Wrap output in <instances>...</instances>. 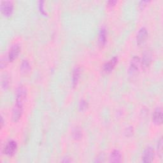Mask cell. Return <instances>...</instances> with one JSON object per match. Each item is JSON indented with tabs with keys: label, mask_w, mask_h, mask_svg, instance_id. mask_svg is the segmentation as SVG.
I'll return each instance as SVG.
<instances>
[{
	"label": "cell",
	"mask_w": 163,
	"mask_h": 163,
	"mask_svg": "<svg viewBox=\"0 0 163 163\" xmlns=\"http://www.w3.org/2000/svg\"><path fill=\"white\" fill-rule=\"evenodd\" d=\"M26 89L23 86H20L16 92V104L23 106L26 98Z\"/></svg>",
	"instance_id": "cell-1"
},
{
	"label": "cell",
	"mask_w": 163,
	"mask_h": 163,
	"mask_svg": "<svg viewBox=\"0 0 163 163\" xmlns=\"http://www.w3.org/2000/svg\"><path fill=\"white\" fill-rule=\"evenodd\" d=\"M17 148V145L14 141L8 142L4 148V153L7 156H12L14 155Z\"/></svg>",
	"instance_id": "cell-2"
},
{
	"label": "cell",
	"mask_w": 163,
	"mask_h": 163,
	"mask_svg": "<svg viewBox=\"0 0 163 163\" xmlns=\"http://www.w3.org/2000/svg\"><path fill=\"white\" fill-rule=\"evenodd\" d=\"M13 10V6L11 2H3L1 5V11L3 14L6 17H9L12 15Z\"/></svg>",
	"instance_id": "cell-3"
},
{
	"label": "cell",
	"mask_w": 163,
	"mask_h": 163,
	"mask_svg": "<svg viewBox=\"0 0 163 163\" xmlns=\"http://www.w3.org/2000/svg\"><path fill=\"white\" fill-rule=\"evenodd\" d=\"M154 158V151L152 147H148L145 149L143 156V162L145 163L152 162Z\"/></svg>",
	"instance_id": "cell-4"
},
{
	"label": "cell",
	"mask_w": 163,
	"mask_h": 163,
	"mask_svg": "<svg viewBox=\"0 0 163 163\" xmlns=\"http://www.w3.org/2000/svg\"><path fill=\"white\" fill-rule=\"evenodd\" d=\"M23 112V106L16 103L12 112V120L13 122H17L22 116Z\"/></svg>",
	"instance_id": "cell-5"
},
{
	"label": "cell",
	"mask_w": 163,
	"mask_h": 163,
	"mask_svg": "<svg viewBox=\"0 0 163 163\" xmlns=\"http://www.w3.org/2000/svg\"><path fill=\"white\" fill-rule=\"evenodd\" d=\"M20 50H21V49H20V47L18 45H13L11 48V49L9 52L8 60L10 62H12L13 61H14L17 58V57L18 56L20 52Z\"/></svg>",
	"instance_id": "cell-6"
},
{
	"label": "cell",
	"mask_w": 163,
	"mask_h": 163,
	"mask_svg": "<svg viewBox=\"0 0 163 163\" xmlns=\"http://www.w3.org/2000/svg\"><path fill=\"white\" fill-rule=\"evenodd\" d=\"M154 123L156 125H161L162 122V113L160 108H157L154 111L152 117Z\"/></svg>",
	"instance_id": "cell-7"
},
{
	"label": "cell",
	"mask_w": 163,
	"mask_h": 163,
	"mask_svg": "<svg viewBox=\"0 0 163 163\" xmlns=\"http://www.w3.org/2000/svg\"><path fill=\"white\" fill-rule=\"evenodd\" d=\"M147 36H148L147 30L145 28H142L139 30V32L137 35V44L138 45L142 44L147 38Z\"/></svg>",
	"instance_id": "cell-8"
},
{
	"label": "cell",
	"mask_w": 163,
	"mask_h": 163,
	"mask_svg": "<svg viewBox=\"0 0 163 163\" xmlns=\"http://www.w3.org/2000/svg\"><path fill=\"white\" fill-rule=\"evenodd\" d=\"M118 59L115 57L106 63L103 66V71L106 73H110L114 68L117 63Z\"/></svg>",
	"instance_id": "cell-9"
},
{
	"label": "cell",
	"mask_w": 163,
	"mask_h": 163,
	"mask_svg": "<svg viewBox=\"0 0 163 163\" xmlns=\"http://www.w3.org/2000/svg\"><path fill=\"white\" fill-rule=\"evenodd\" d=\"M140 64V61L139 58L138 57H134L131 62V64H130V70L132 72H137L138 68H139V66Z\"/></svg>",
	"instance_id": "cell-10"
},
{
	"label": "cell",
	"mask_w": 163,
	"mask_h": 163,
	"mask_svg": "<svg viewBox=\"0 0 163 163\" xmlns=\"http://www.w3.org/2000/svg\"><path fill=\"white\" fill-rule=\"evenodd\" d=\"M122 156L119 151H114L110 156V160L112 162H121Z\"/></svg>",
	"instance_id": "cell-11"
},
{
	"label": "cell",
	"mask_w": 163,
	"mask_h": 163,
	"mask_svg": "<svg viewBox=\"0 0 163 163\" xmlns=\"http://www.w3.org/2000/svg\"><path fill=\"white\" fill-rule=\"evenodd\" d=\"M152 61V57L151 54L149 52H145L143 54L142 59V65L143 68H147L150 65Z\"/></svg>",
	"instance_id": "cell-12"
},
{
	"label": "cell",
	"mask_w": 163,
	"mask_h": 163,
	"mask_svg": "<svg viewBox=\"0 0 163 163\" xmlns=\"http://www.w3.org/2000/svg\"><path fill=\"white\" fill-rule=\"evenodd\" d=\"M80 70L79 68H75V70H73V87H75L77 85L78 81L80 78Z\"/></svg>",
	"instance_id": "cell-13"
},
{
	"label": "cell",
	"mask_w": 163,
	"mask_h": 163,
	"mask_svg": "<svg viewBox=\"0 0 163 163\" xmlns=\"http://www.w3.org/2000/svg\"><path fill=\"white\" fill-rule=\"evenodd\" d=\"M106 40V31L104 28H102L100 30V34H99V43L101 46H103Z\"/></svg>",
	"instance_id": "cell-14"
},
{
	"label": "cell",
	"mask_w": 163,
	"mask_h": 163,
	"mask_svg": "<svg viewBox=\"0 0 163 163\" xmlns=\"http://www.w3.org/2000/svg\"><path fill=\"white\" fill-rule=\"evenodd\" d=\"M30 65L28 61H23L21 66V70L22 73L26 74L30 71Z\"/></svg>",
	"instance_id": "cell-15"
},
{
	"label": "cell",
	"mask_w": 163,
	"mask_h": 163,
	"mask_svg": "<svg viewBox=\"0 0 163 163\" xmlns=\"http://www.w3.org/2000/svg\"><path fill=\"white\" fill-rule=\"evenodd\" d=\"M73 136L75 140H80L82 135V133L78 129H75L73 133Z\"/></svg>",
	"instance_id": "cell-16"
},
{
	"label": "cell",
	"mask_w": 163,
	"mask_h": 163,
	"mask_svg": "<svg viewBox=\"0 0 163 163\" xmlns=\"http://www.w3.org/2000/svg\"><path fill=\"white\" fill-rule=\"evenodd\" d=\"M9 85L8 77L7 75H5L2 78V86L4 89H7Z\"/></svg>",
	"instance_id": "cell-17"
},
{
	"label": "cell",
	"mask_w": 163,
	"mask_h": 163,
	"mask_svg": "<svg viewBox=\"0 0 163 163\" xmlns=\"http://www.w3.org/2000/svg\"><path fill=\"white\" fill-rule=\"evenodd\" d=\"M79 107H80V109L81 110H84L86 109L87 107V103L86 101H84V100L81 101V102L80 103V106H79Z\"/></svg>",
	"instance_id": "cell-18"
},
{
	"label": "cell",
	"mask_w": 163,
	"mask_h": 163,
	"mask_svg": "<svg viewBox=\"0 0 163 163\" xmlns=\"http://www.w3.org/2000/svg\"><path fill=\"white\" fill-rule=\"evenodd\" d=\"M116 3H117L116 1H109V2H108V3L109 4V5H115Z\"/></svg>",
	"instance_id": "cell-19"
},
{
	"label": "cell",
	"mask_w": 163,
	"mask_h": 163,
	"mask_svg": "<svg viewBox=\"0 0 163 163\" xmlns=\"http://www.w3.org/2000/svg\"><path fill=\"white\" fill-rule=\"evenodd\" d=\"M64 159H65V160H63V162H70V161H71L70 160H68V159H69V158H66H66H64Z\"/></svg>",
	"instance_id": "cell-20"
},
{
	"label": "cell",
	"mask_w": 163,
	"mask_h": 163,
	"mask_svg": "<svg viewBox=\"0 0 163 163\" xmlns=\"http://www.w3.org/2000/svg\"><path fill=\"white\" fill-rule=\"evenodd\" d=\"M3 117H2V128L3 127Z\"/></svg>",
	"instance_id": "cell-21"
}]
</instances>
